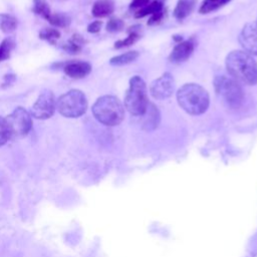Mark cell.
Returning a JSON list of instances; mask_svg holds the SVG:
<instances>
[{"mask_svg":"<svg viewBox=\"0 0 257 257\" xmlns=\"http://www.w3.org/2000/svg\"><path fill=\"white\" fill-rule=\"evenodd\" d=\"M226 68L235 80L247 85L257 83V62L243 50H233L226 57Z\"/></svg>","mask_w":257,"mask_h":257,"instance_id":"obj_1","label":"cell"},{"mask_svg":"<svg viewBox=\"0 0 257 257\" xmlns=\"http://www.w3.org/2000/svg\"><path fill=\"white\" fill-rule=\"evenodd\" d=\"M179 105L188 113L198 115L204 113L210 102L207 90L197 83H186L177 92Z\"/></svg>","mask_w":257,"mask_h":257,"instance_id":"obj_2","label":"cell"},{"mask_svg":"<svg viewBox=\"0 0 257 257\" xmlns=\"http://www.w3.org/2000/svg\"><path fill=\"white\" fill-rule=\"evenodd\" d=\"M94 117L102 124L113 126L119 124L124 116V108L120 100L113 95H103L92 105Z\"/></svg>","mask_w":257,"mask_h":257,"instance_id":"obj_3","label":"cell"},{"mask_svg":"<svg viewBox=\"0 0 257 257\" xmlns=\"http://www.w3.org/2000/svg\"><path fill=\"white\" fill-rule=\"evenodd\" d=\"M149 105L147 86L144 79L138 75L130 80L128 88L124 96V107L133 115L142 116Z\"/></svg>","mask_w":257,"mask_h":257,"instance_id":"obj_4","label":"cell"},{"mask_svg":"<svg viewBox=\"0 0 257 257\" xmlns=\"http://www.w3.org/2000/svg\"><path fill=\"white\" fill-rule=\"evenodd\" d=\"M56 108L65 117H79L87 109L85 94L79 89H71L56 100Z\"/></svg>","mask_w":257,"mask_h":257,"instance_id":"obj_5","label":"cell"},{"mask_svg":"<svg viewBox=\"0 0 257 257\" xmlns=\"http://www.w3.org/2000/svg\"><path fill=\"white\" fill-rule=\"evenodd\" d=\"M215 89L217 94L230 107H238L244 97L242 87L233 77L226 75L217 76L215 79Z\"/></svg>","mask_w":257,"mask_h":257,"instance_id":"obj_6","label":"cell"},{"mask_svg":"<svg viewBox=\"0 0 257 257\" xmlns=\"http://www.w3.org/2000/svg\"><path fill=\"white\" fill-rule=\"evenodd\" d=\"M5 119L11 139L24 138L32 128L31 114L21 106L16 107Z\"/></svg>","mask_w":257,"mask_h":257,"instance_id":"obj_7","label":"cell"},{"mask_svg":"<svg viewBox=\"0 0 257 257\" xmlns=\"http://www.w3.org/2000/svg\"><path fill=\"white\" fill-rule=\"evenodd\" d=\"M56 109V100L53 92L49 89L43 90L32 105L31 115L37 119L50 118Z\"/></svg>","mask_w":257,"mask_h":257,"instance_id":"obj_8","label":"cell"},{"mask_svg":"<svg viewBox=\"0 0 257 257\" xmlns=\"http://www.w3.org/2000/svg\"><path fill=\"white\" fill-rule=\"evenodd\" d=\"M175 89V80L171 73L166 72L155 79L150 86V92L156 99H166L170 97Z\"/></svg>","mask_w":257,"mask_h":257,"instance_id":"obj_9","label":"cell"},{"mask_svg":"<svg viewBox=\"0 0 257 257\" xmlns=\"http://www.w3.org/2000/svg\"><path fill=\"white\" fill-rule=\"evenodd\" d=\"M239 42L241 46L251 55H257V23L249 22L247 23L240 35Z\"/></svg>","mask_w":257,"mask_h":257,"instance_id":"obj_10","label":"cell"},{"mask_svg":"<svg viewBox=\"0 0 257 257\" xmlns=\"http://www.w3.org/2000/svg\"><path fill=\"white\" fill-rule=\"evenodd\" d=\"M63 71L72 78H82L90 73L91 65L85 61H70L64 64Z\"/></svg>","mask_w":257,"mask_h":257,"instance_id":"obj_11","label":"cell"},{"mask_svg":"<svg viewBox=\"0 0 257 257\" xmlns=\"http://www.w3.org/2000/svg\"><path fill=\"white\" fill-rule=\"evenodd\" d=\"M195 44L192 40H185V41H180L173 49L171 55H170V60L172 62H182L185 61L190 57L194 50Z\"/></svg>","mask_w":257,"mask_h":257,"instance_id":"obj_12","label":"cell"},{"mask_svg":"<svg viewBox=\"0 0 257 257\" xmlns=\"http://www.w3.org/2000/svg\"><path fill=\"white\" fill-rule=\"evenodd\" d=\"M114 10V5L111 0H97L92 6V15L94 17H106Z\"/></svg>","mask_w":257,"mask_h":257,"instance_id":"obj_13","label":"cell"},{"mask_svg":"<svg viewBox=\"0 0 257 257\" xmlns=\"http://www.w3.org/2000/svg\"><path fill=\"white\" fill-rule=\"evenodd\" d=\"M144 114H147L145 116V122H144V127L147 130H152L158 126L159 120H160V114L158 107H156L153 103L149 102V105L147 107V110Z\"/></svg>","mask_w":257,"mask_h":257,"instance_id":"obj_14","label":"cell"},{"mask_svg":"<svg viewBox=\"0 0 257 257\" xmlns=\"http://www.w3.org/2000/svg\"><path fill=\"white\" fill-rule=\"evenodd\" d=\"M195 4V0H179L178 4L174 10V15L177 19L182 20L187 17Z\"/></svg>","mask_w":257,"mask_h":257,"instance_id":"obj_15","label":"cell"},{"mask_svg":"<svg viewBox=\"0 0 257 257\" xmlns=\"http://www.w3.org/2000/svg\"><path fill=\"white\" fill-rule=\"evenodd\" d=\"M164 5H163V1L162 0H155L152 3L147 4L146 6H144L143 8H141L137 13H136V17L140 18V17H145L149 14L153 15L155 13H158L160 11H163L164 9Z\"/></svg>","mask_w":257,"mask_h":257,"instance_id":"obj_16","label":"cell"},{"mask_svg":"<svg viewBox=\"0 0 257 257\" xmlns=\"http://www.w3.org/2000/svg\"><path fill=\"white\" fill-rule=\"evenodd\" d=\"M17 27V20L14 16L6 13H0V29L4 33H11Z\"/></svg>","mask_w":257,"mask_h":257,"instance_id":"obj_17","label":"cell"},{"mask_svg":"<svg viewBox=\"0 0 257 257\" xmlns=\"http://www.w3.org/2000/svg\"><path fill=\"white\" fill-rule=\"evenodd\" d=\"M84 43V39L82 38L81 35L78 34H74L71 39H69L64 45H62L61 47L67 51L68 53L71 54H75L78 53L81 50V45Z\"/></svg>","mask_w":257,"mask_h":257,"instance_id":"obj_18","label":"cell"},{"mask_svg":"<svg viewBox=\"0 0 257 257\" xmlns=\"http://www.w3.org/2000/svg\"><path fill=\"white\" fill-rule=\"evenodd\" d=\"M139 56V52L138 51H127L125 53H122L120 55L114 56L109 60V63L111 65H115V66H119V65H124L127 64L134 60H136Z\"/></svg>","mask_w":257,"mask_h":257,"instance_id":"obj_19","label":"cell"},{"mask_svg":"<svg viewBox=\"0 0 257 257\" xmlns=\"http://www.w3.org/2000/svg\"><path fill=\"white\" fill-rule=\"evenodd\" d=\"M47 21L53 26L65 28L70 25L71 18L65 13H54V14L51 13Z\"/></svg>","mask_w":257,"mask_h":257,"instance_id":"obj_20","label":"cell"},{"mask_svg":"<svg viewBox=\"0 0 257 257\" xmlns=\"http://www.w3.org/2000/svg\"><path fill=\"white\" fill-rule=\"evenodd\" d=\"M32 11L37 14L40 15L41 17L45 18L46 20L49 18L51 11H50V7L47 4L46 0H33V7H32Z\"/></svg>","mask_w":257,"mask_h":257,"instance_id":"obj_21","label":"cell"},{"mask_svg":"<svg viewBox=\"0 0 257 257\" xmlns=\"http://www.w3.org/2000/svg\"><path fill=\"white\" fill-rule=\"evenodd\" d=\"M230 0H204L200 6V13L205 14L209 13L211 11H214L222 6H224L226 3H228Z\"/></svg>","mask_w":257,"mask_h":257,"instance_id":"obj_22","label":"cell"},{"mask_svg":"<svg viewBox=\"0 0 257 257\" xmlns=\"http://www.w3.org/2000/svg\"><path fill=\"white\" fill-rule=\"evenodd\" d=\"M15 46V42L12 38H5L0 44V61L8 59L10 57L11 51Z\"/></svg>","mask_w":257,"mask_h":257,"instance_id":"obj_23","label":"cell"},{"mask_svg":"<svg viewBox=\"0 0 257 257\" xmlns=\"http://www.w3.org/2000/svg\"><path fill=\"white\" fill-rule=\"evenodd\" d=\"M60 37V32L55 28H43L39 32V38L54 44L55 40Z\"/></svg>","mask_w":257,"mask_h":257,"instance_id":"obj_24","label":"cell"},{"mask_svg":"<svg viewBox=\"0 0 257 257\" xmlns=\"http://www.w3.org/2000/svg\"><path fill=\"white\" fill-rule=\"evenodd\" d=\"M10 133L5 117L0 116V147L5 145L10 140Z\"/></svg>","mask_w":257,"mask_h":257,"instance_id":"obj_25","label":"cell"},{"mask_svg":"<svg viewBox=\"0 0 257 257\" xmlns=\"http://www.w3.org/2000/svg\"><path fill=\"white\" fill-rule=\"evenodd\" d=\"M138 38H139V34L137 32H135V31H133V32L130 33V35L125 39L116 41L115 44H114V47L118 49V48H122V47L128 46V45L135 43L138 40Z\"/></svg>","mask_w":257,"mask_h":257,"instance_id":"obj_26","label":"cell"},{"mask_svg":"<svg viewBox=\"0 0 257 257\" xmlns=\"http://www.w3.org/2000/svg\"><path fill=\"white\" fill-rule=\"evenodd\" d=\"M123 26V23L118 18H110L106 24V30L109 32L119 31Z\"/></svg>","mask_w":257,"mask_h":257,"instance_id":"obj_27","label":"cell"},{"mask_svg":"<svg viewBox=\"0 0 257 257\" xmlns=\"http://www.w3.org/2000/svg\"><path fill=\"white\" fill-rule=\"evenodd\" d=\"M101 25H102L101 21L95 20V21L91 22V23L87 26V31H88L89 33H97V32L100 30Z\"/></svg>","mask_w":257,"mask_h":257,"instance_id":"obj_28","label":"cell"},{"mask_svg":"<svg viewBox=\"0 0 257 257\" xmlns=\"http://www.w3.org/2000/svg\"><path fill=\"white\" fill-rule=\"evenodd\" d=\"M163 15H164V13H163V11H160V12H158V13H155V14H153L152 15V17H151V19L149 20V24H154V23H157V22H159L162 18H163Z\"/></svg>","mask_w":257,"mask_h":257,"instance_id":"obj_29","label":"cell"},{"mask_svg":"<svg viewBox=\"0 0 257 257\" xmlns=\"http://www.w3.org/2000/svg\"><path fill=\"white\" fill-rule=\"evenodd\" d=\"M14 80H15V75L14 74H7V75H5V77H4V82H3V87H5V86H8V85H10L11 83H13L14 82Z\"/></svg>","mask_w":257,"mask_h":257,"instance_id":"obj_30","label":"cell"},{"mask_svg":"<svg viewBox=\"0 0 257 257\" xmlns=\"http://www.w3.org/2000/svg\"><path fill=\"white\" fill-rule=\"evenodd\" d=\"M150 0H134L131 4L132 7H141L143 8L144 6H146L147 4H149Z\"/></svg>","mask_w":257,"mask_h":257,"instance_id":"obj_31","label":"cell"},{"mask_svg":"<svg viewBox=\"0 0 257 257\" xmlns=\"http://www.w3.org/2000/svg\"><path fill=\"white\" fill-rule=\"evenodd\" d=\"M256 23H257V22H256Z\"/></svg>","mask_w":257,"mask_h":257,"instance_id":"obj_32","label":"cell"}]
</instances>
